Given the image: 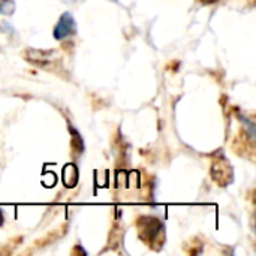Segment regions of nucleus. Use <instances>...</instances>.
Here are the masks:
<instances>
[{"instance_id":"obj_1","label":"nucleus","mask_w":256,"mask_h":256,"mask_svg":"<svg viewBox=\"0 0 256 256\" xmlns=\"http://www.w3.org/2000/svg\"><path fill=\"white\" fill-rule=\"evenodd\" d=\"M140 240L152 248L153 250H160L165 243V226L164 222L153 216H140L135 220Z\"/></svg>"},{"instance_id":"obj_2","label":"nucleus","mask_w":256,"mask_h":256,"mask_svg":"<svg viewBox=\"0 0 256 256\" xmlns=\"http://www.w3.org/2000/svg\"><path fill=\"white\" fill-rule=\"evenodd\" d=\"M210 177L220 188H226L234 182V168L222 152L213 156L212 166H210Z\"/></svg>"},{"instance_id":"obj_3","label":"nucleus","mask_w":256,"mask_h":256,"mask_svg":"<svg viewBox=\"0 0 256 256\" xmlns=\"http://www.w3.org/2000/svg\"><path fill=\"white\" fill-rule=\"evenodd\" d=\"M24 58L38 66V68H44V69H48V68H52L54 64H58L60 63V56H58V51L56 50H34V48H30V50H26L22 52Z\"/></svg>"},{"instance_id":"obj_4","label":"nucleus","mask_w":256,"mask_h":256,"mask_svg":"<svg viewBox=\"0 0 256 256\" xmlns=\"http://www.w3.org/2000/svg\"><path fill=\"white\" fill-rule=\"evenodd\" d=\"M76 33V21L70 12H63L52 28V36L56 40H63Z\"/></svg>"},{"instance_id":"obj_5","label":"nucleus","mask_w":256,"mask_h":256,"mask_svg":"<svg viewBox=\"0 0 256 256\" xmlns=\"http://www.w3.org/2000/svg\"><path fill=\"white\" fill-rule=\"evenodd\" d=\"M69 132H70V153H72V158L75 159L84 152V141H82L80 132L76 129H74L70 124H69Z\"/></svg>"},{"instance_id":"obj_6","label":"nucleus","mask_w":256,"mask_h":256,"mask_svg":"<svg viewBox=\"0 0 256 256\" xmlns=\"http://www.w3.org/2000/svg\"><path fill=\"white\" fill-rule=\"evenodd\" d=\"M78 182V170L74 164H69L63 168V183L66 188H74Z\"/></svg>"},{"instance_id":"obj_7","label":"nucleus","mask_w":256,"mask_h":256,"mask_svg":"<svg viewBox=\"0 0 256 256\" xmlns=\"http://www.w3.org/2000/svg\"><path fill=\"white\" fill-rule=\"evenodd\" d=\"M63 232H58V231H51L46 237H44L42 240H39V242H36V246L38 248H42V246H46V244H51V243H54L57 238H60V236H62Z\"/></svg>"},{"instance_id":"obj_8","label":"nucleus","mask_w":256,"mask_h":256,"mask_svg":"<svg viewBox=\"0 0 256 256\" xmlns=\"http://www.w3.org/2000/svg\"><path fill=\"white\" fill-rule=\"evenodd\" d=\"M15 10V2L14 0H0V15H12Z\"/></svg>"},{"instance_id":"obj_9","label":"nucleus","mask_w":256,"mask_h":256,"mask_svg":"<svg viewBox=\"0 0 256 256\" xmlns=\"http://www.w3.org/2000/svg\"><path fill=\"white\" fill-rule=\"evenodd\" d=\"M201 3H204V4H213V3H216V2H219V0H200Z\"/></svg>"},{"instance_id":"obj_10","label":"nucleus","mask_w":256,"mask_h":256,"mask_svg":"<svg viewBox=\"0 0 256 256\" xmlns=\"http://www.w3.org/2000/svg\"><path fill=\"white\" fill-rule=\"evenodd\" d=\"M4 224V214H3V212L0 210V226Z\"/></svg>"}]
</instances>
